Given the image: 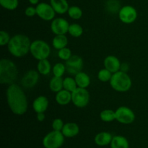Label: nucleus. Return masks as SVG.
I'll return each mask as SVG.
<instances>
[{"instance_id": "f257e3e1", "label": "nucleus", "mask_w": 148, "mask_h": 148, "mask_svg": "<svg viewBox=\"0 0 148 148\" xmlns=\"http://www.w3.org/2000/svg\"><path fill=\"white\" fill-rule=\"evenodd\" d=\"M6 98L10 111L17 116H23L28 108L27 95L23 88L16 83L11 84L6 91Z\"/></svg>"}, {"instance_id": "f03ea898", "label": "nucleus", "mask_w": 148, "mask_h": 148, "mask_svg": "<svg viewBox=\"0 0 148 148\" xmlns=\"http://www.w3.org/2000/svg\"><path fill=\"white\" fill-rule=\"evenodd\" d=\"M31 41L28 36L24 34H16L10 39L7 49L12 56L22 58L30 52Z\"/></svg>"}, {"instance_id": "7ed1b4c3", "label": "nucleus", "mask_w": 148, "mask_h": 148, "mask_svg": "<svg viewBox=\"0 0 148 148\" xmlns=\"http://www.w3.org/2000/svg\"><path fill=\"white\" fill-rule=\"evenodd\" d=\"M18 77V69L13 61L9 59L0 60V83L11 85L15 83Z\"/></svg>"}, {"instance_id": "20e7f679", "label": "nucleus", "mask_w": 148, "mask_h": 148, "mask_svg": "<svg viewBox=\"0 0 148 148\" xmlns=\"http://www.w3.org/2000/svg\"><path fill=\"white\" fill-rule=\"evenodd\" d=\"M109 83L112 89L116 92H126L131 89L132 81L127 72L119 70L113 74Z\"/></svg>"}, {"instance_id": "39448f33", "label": "nucleus", "mask_w": 148, "mask_h": 148, "mask_svg": "<svg viewBox=\"0 0 148 148\" xmlns=\"http://www.w3.org/2000/svg\"><path fill=\"white\" fill-rule=\"evenodd\" d=\"M30 53L36 60H43L48 59L50 56L51 47L45 40L37 39L31 42Z\"/></svg>"}, {"instance_id": "423d86ee", "label": "nucleus", "mask_w": 148, "mask_h": 148, "mask_svg": "<svg viewBox=\"0 0 148 148\" xmlns=\"http://www.w3.org/2000/svg\"><path fill=\"white\" fill-rule=\"evenodd\" d=\"M64 138L62 132L53 130L43 137L42 143L45 148H60L64 145Z\"/></svg>"}, {"instance_id": "0eeeda50", "label": "nucleus", "mask_w": 148, "mask_h": 148, "mask_svg": "<svg viewBox=\"0 0 148 148\" xmlns=\"http://www.w3.org/2000/svg\"><path fill=\"white\" fill-rule=\"evenodd\" d=\"M90 100V92L87 88H77L72 92V103L77 108H82L88 105Z\"/></svg>"}, {"instance_id": "6e6552de", "label": "nucleus", "mask_w": 148, "mask_h": 148, "mask_svg": "<svg viewBox=\"0 0 148 148\" xmlns=\"http://www.w3.org/2000/svg\"><path fill=\"white\" fill-rule=\"evenodd\" d=\"M116 120L122 124H131L135 120V114L127 106H120L115 111Z\"/></svg>"}, {"instance_id": "1a4fd4ad", "label": "nucleus", "mask_w": 148, "mask_h": 148, "mask_svg": "<svg viewBox=\"0 0 148 148\" xmlns=\"http://www.w3.org/2000/svg\"><path fill=\"white\" fill-rule=\"evenodd\" d=\"M118 15L121 23L129 25L135 22L138 16V13L133 6L125 5L121 7Z\"/></svg>"}, {"instance_id": "9d476101", "label": "nucleus", "mask_w": 148, "mask_h": 148, "mask_svg": "<svg viewBox=\"0 0 148 148\" xmlns=\"http://www.w3.org/2000/svg\"><path fill=\"white\" fill-rule=\"evenodd\" d=\"M37 15L45 21H52L55 18L56 12L54 11L50 3L40 2L36 6Z\"/></svg>"}, {"instance_id": "9b49d317", "label": "nucleus", "mask_w": 148, "mask_h": 148, "mask_svg": "<svg viewBox=\"0 0 148 148\" xmlns=\"http://www.w3.org/2000/svg\"><path fill=\"white\" fill-rule=\"evenodd\" d=\"M83 65V59L78 55H72L70 59L65 62L66 72L74 76L82 71Z\"/></svg>"}, {"instance_id": "f8f14e48", "label": "nucleus", "mask_w": 148, "mask_h": 148, "mask_svg": "<svg viewBox=\"0 0 148 148\" xmlns=\"http://www.w3.org/2000/svg\"><path fill=\"white\" fill-rule=\"evenodd\" d=\"M40 73L38 70L30 69L27 71L21 79V85L25 89H30L36 86L39 81Z\"/></svg>"}, {"instance_id": "ddd939ff", "label": "nucleus", "mask_w": 148, "mask_h": 148, "mask_svg": "<svg viewBox=\"0 0 148 148\" xmlns=\"http://www.w3.org/2000/svg\"><path fill=\"white\" fill-rule=\"evenodd\" d=\"M69 25L64 17H56L51 23V30L54 35H66L68 33Z\"/></svg>"}, {"instance_id": "4468645a", "label": "nucleus", "mask_w": 148, "mask_h": 148, "mask_svg": "<svg viewBox=\"0 0 148 148\" xmlns=\"http://www.w3.org/2000/svg\"><path fill=\"white\" fill-rule=\"evenodd\" d=\"M49 99L45 95H39L33 101L32 103L33 109L36 114L38 113H45L49 108Z\"/></svg>"}, {"instance_id": "2eb2a0df", "label": "nucleus", "mask_w": 148, "mask_h": 148, "mask_svg": "<svg viewBox=\"0 0 148 148\" xmlns=\"http://www.w3.org/2000/svg\"><path fill=\"white\" fill-rule=\"evenodd\" d=\"M121 64V62H120L119 59L114 55L107 56L103 61L104 67L113 74L120 70Z\"/></svg>"}, {"instance_id": "dca6fc26", "label": "nucleus", "mask_w": 148, "mask_h": 148, "mask_svg": "<svg viewBox=\"0 0 148 148\" xmlns=\"http://www.w3.org/2000/svg\"><path fill=\"white\" fill-rule=\"evenodd\" d=\"M62 132L65 137L72 138V137H76L79 134V127L78 124L75 122L66 123L64 125Z\"/></svg>"}, {"instance_id": "f3484780", "label": "nucleus", "mask_w": 148, "mask_h": 148, "mask_svg": "<svg viewBox=\"0 0 148 148\" xmlns=\"http://www.w3.org/2000/svg\"><path fill=\"white\" fill-rule=\"evenodd\" d=\"M55 101L60 106H66L72 102V92L62 89L56 93Z\"/></svg>"}, {"instance_id": "a211bd4d", "label": "nucleus", "mask_w": 148, "mask_h": 148, "mask_svg": "<svg viewBox=\"0 0 148 148\" xmlns=\"http://www.w3.org/2000/svg\"><path fill=\"white\" fill-rule=\"evenodd\" d=\"M112 139L113 136L111 133L108 132H101L95 135L94 141L97 145L103 147V146H107L111 144Z\"/></svg>"}, {"instance_id": "6ab92c4d", "label": "nucleus", "mask_w": 148, "mask_h": 148, "mask_svg": "<svg viewBox=\"0 0 148 148\" xmlns=\"http://www.w3.org/2000/svg\"><path fill=\"white\" fill-rule=\"evenodd\" d=\"M50 4L56 14H65L69 8L67 0H50Z\"/></svg>"}, {"instance_id": "aec40b11", "label": "nucleus", "mask_w": 148, "mask_h": 148, "mask_svg": "<svg viewBox=\"0 0 148 148\" xmlns=\"http://www.w3.org/2000/svg\"><path fill=\"white\" fill-rule=\"evenodd\" d=\"M75 79L78 88H88L90 85V77L88 74L82 71L75 75Z\"/></svg>"}, {"instance_id": "412c9836", "label": "nucleus", "mask_w": 148, "mask_h": 148, "mask_svg": "<svg viewBox=\"0 0 148 148\" xmlns=\"http://www.w3.org/2000/svg\"><path fill=\"white\" fill-rule=\"evenodd\" d=\"M68 43L69 40L66 35H55L52 39V46L58 51L63 48L67 47Z\"/></svg>"}, {"instance_id": "4be33fe9", "label": "nucleus", "mask_w": 148, "mask_h": 148, "mask_svg": "<svg viewBox=\"0 0 148 148\" xmlns=\"http://www.w3.org/2000/svg\"><path fill=\"white\" fill-rule=\"evenodd\" d=\"M110 146L111 148H130V144L127 139L121 135L114 136Z\"/></svg>"}, {"instance_id": "5701e85b", "label": "nucleus", "mask_w": 148, "mask_h": 148, "mask_svg": "<svg viewBox=\"0 0 148 148\" xmlns=\"http://www.w3.org/2000/svg\"><path fill=\"white\" fill-rule=\"evenodd\" d=\"M37 70L41 75H49L52 71V66L49 59H43V60L38 61L37 64Z\"/></svg>"}, {"instance_id": "b1692460", "label": "nucleus", "mask_w": 148, "mask_h": 148, "mask_svg": "<svg viewBox=\"0 0 148 148\" xmlns=\"http://www.w3.org/2000/svg\"><path fill=\"white\" fill-rule=\"evenodd\" d=\"M63 78L53 76L49 82V89L53 92H58L63 88Z\"/></svg>"}, {"instance_id": "393cba45", "label": "nucleus", "mask_w": 148, "mask_h": 148, "mask_svg": "<svg viewBox=\"0 0 148 148\" xmlns=\"http://www.w3.org/2000/svg\"><path fill=\"white\" fill-rule=\"evenodd\" d=\"M100 118L103 122H112L116 120V112L112 109H104L100 114Z\"/></svg>"}, {"instance_id": "a878e982", "label": "nucleus", "mask_w": 148, "mask_h": 148, "mask_svg": "<svg viewBox=\"0 0 148 148\" xmlns=\"http://www.w3.org/2000/svg\"><path fill=\"white\" fill-rule=\"evenodd\" d=\"M68 33L74 38H79L83 34V27L78 23H72L69 25Z\"/></svg>"}, {"instance_id": "bb28decb", "label": "nucleus", "mask_w": 148, "mask_h": 148, "mask_svg": "<svg viewBox=\"0 0 148 148\" xmlns=\"http://www.w3.org/2000/svg\"><path fill=\"white\" fill-rule=\"evenodd\" d=\"M77 85L75 81V77H66L63 79V88L64 90L72 92L75 90L77 88Z\"/></svg>"}, {"instance_id": "cd10ccee", "label": "nucleus", "mask_w": 148, "mask_h": 148, "mask_svg": "<svg viewBox=\"0 0 148 148\" xmlns=\"http://www.w3.org/2000/svg\"><path fill=\"white\" fill-rule=\"evenodd\" d=\"M106 9L107 11L111 14L119 13L121 6L119 0H108L106 3Z\"/></svg>"}, {"instance_id": "c85d7f7f", "label": "nucleus", "mask_w": 148, "mask_h": 148, "mask_svg": "<svg viewBox=\"0 0 148 148\" xmlns=\"http://www.w3.org/2000/svg\"><path fill=\"white\" fill-rule=\"evenodd\" d=\"M69 17L73 20H79L82 17V10L78 6H71L67 12Z\"/></svg>"}, {"instance_id": "c756f323", "label": "nucleus", "mask_w": 148, "mask_h": 148, "mask_svg": "<svg viewBox=\"0 0 148 148\" xmlns=\"http://www.w3.org/2000/svg\"><path fill=\"white\" fill-rule=\"evenodd\" d=\"M65 72H66V66H65V64L62 63V62H58L55 64L52 67V73L53 76L62 77Z\"/></svg>"}, {"instance_id": "7c9ffc66", "label": "nucleus", "mask_w": 148, "mask_h": 148, "mask_svg": "<svg viewBox=\"0 0 148 148\" xmlns=\"http://www.w3.org/2000/svg\"><path fill=\"white\" fill-rule=\"evenodd\" d=\"M0 4L4 9L10 11L16 10L19 5L18 0H0Z\"/></svg>"}, {"instance_id": "2f4dec72", "label": "nucleus", "mask_w": 148, "mask_h": 148, "mask_svg": "<svg viewBox=\"0 0 148 148\" xmlns=\"http://www.w3.org/2000/svg\"><path fill=\"white\" fill-rule=\"evenodd\" d=\"M112 75L113 73H111L109 70L104 67L98 72V79L102 82H110Z\"/></svg>"}, {"instance_id": "473e14b6", "label": "nucleus", "mask_w": 148, "mask_h": 148, "mask_svg": "<svg viewBox=\"0 0 148 148\" xmlns=\"http://www.w3.org/2000/svg\"><path fill=\"white\" fill-rule=\"evenodd\" d=\"M72 56V51H71V49H69L68 47L63 48V49L58 51V57H59L61 60H63L66 62L68 59H70Z\"/></svg>"}, {"instance_id": "72a5a7b5", "label": "nucleus", "mask_w": 148, "mask_h": 148, "mask_svg": "<svg viewBox=\"0 0 148 148\" xmlns=\"http://www.w3.org/2000/svg\"><path fill=\"white\" fill-rule=\"evenodd\" d=\"M11 36L5 30L0 31V46H7L11 39Z\"/></svg>"}, {"instance_id": "f704fd0d", "label": "nucleus", "mask_w": 148, "mask_h": 148, "mask_svg": "<svg viewBox=\"0 0 148 148\" xmlns=\"http://www.w3.org/2000/svg\"><path fill=\"white\" fill-rule=\"evenodd\" d=\"M64 123L63 120L60 118H56L53 119L52 121V129L53 130H56V131H60L62 132V129H63Z\"/></svg>"}, {"instance_id": "c9c22d12", "label": "nucleus", "mask_w": 148, "mask_h": 148, "mask_svg": "<svg viewBox=\"0 0 148 148\" xmlns=\"http://www.w3.org/2000/svg\"><path fill=\"white\" fill-rule=\"evenodd\" d=\"M25 14L28 17H33L35 15H37L36 7L33 6H29L25 10Z\"/></svg>"}, {"instance_id": "e433bc0d", "label": "nucleus", "mask_w": 148, "mask_h": 148, "mask_svg": "<svg viewBox=\"0 0 148 148\" xmlns=\"http://www.w3.org/2000/svg\"><path fill=\"white\" fill-rule=\"evenodd\" d=\"M130 70V64L127 62H123L121 64V68H120V71H122L124 72H128Z\"/></svg>"}, {"instance_id": "4c0bfd02", "label": "nucleus", "mask_w": 148, "mask_h": 148, "mask_svg": "<svg viewBox=\"0 0 148 148\" xmlns=\"http://www.w3.org/2000/svg\"><path fill=\"white\" fill-rule=\"evenodd\" d=\"M36 118L37 120L40 122H42L45 120L46 119V115H45V113H38L37 116H36Z\"/></svg>"}, {"instance_id": "58836bf2", "label": "nucleus", "mask_w": 148, "mask_h": 148, "mask_svg": "<svg viewBox=\"0 0 148 148\" xmlns=\"http://www.w3.org/2000/svg\"><path fill=\"white\" fill-rule=\"evenodd\" d=\"M29 2L30 3V4H32V5H37V4H38L39 3V0H28Z\"/></svg>"}]
</instances>
